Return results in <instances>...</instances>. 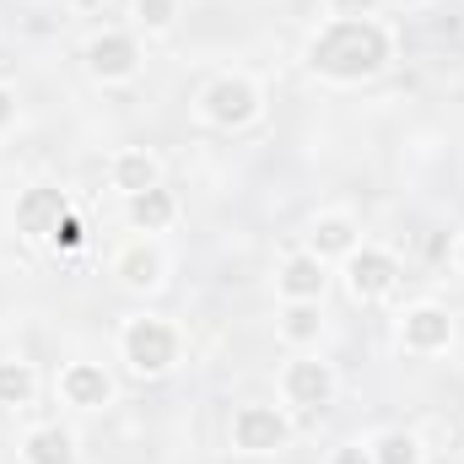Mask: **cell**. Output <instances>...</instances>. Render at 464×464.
I'll return each mask as SVG.
<instances>
[{
	"instance_id": "cell-2",
	"label": "cell",
	"mask_w": 464,
	"mask_h": 464,
	"mask_svg": "<svg viewBox=\"0 0 464 464\" xmlns=\"http://www.w3.org/2000/svg\"><path fill=\"white\" fill-rule=\"evenodd\" d=\"M179 356H184V330L168 314H130L119 324V362L130 378L157 383L179 367Z\"/></svg>"
},
{
	"instance_id": "cell-19",
	"label": "cell",
	"mask_w": 464,
	"mask_h": 464,
	"mask_svg": "<svg viewBox=\"0 0 464 464\" xmlns=\"http://www.w3.org/2000/svg\"><path fill=\"white\" fill-rule=\"evenodd\" d=\"M367 449H372V464H427V443L411 427H383L367 438Z\"/></svg>"
},
{
	"instance_id": "cell-10",
	"label": "cell",
	"mask_w": 464,
	"mask_h": 464,
	"mask_svg": "<svg viewBox=\"0 0 464 464\" xmlns=\"http://www.w3.org/2000/svg\"><path fill=\"white\" fill-rule=\"evenodd\" d=\"M71 211H76V206H71L65 189H54V184H27V189H16L11 227H16V237H27V243H49L54 227H60Z\"/></svg>"
},
{
	"instance_id": "cell-9",
	"label": "cell",
	"mask_w": 464,
	"mask_h": 464,
	"mask_svg": "<svg viewBox=\"0 0 464 464\" xmlns=\"http://www.w3.org/2000/svg\"><path fill=\"white\" fill-rule=\"evenodd\" d=\"M54 400H60L65 411H76V416H98V411H109L119 400V383L103 362L71 356V362H60V372H54Z\"/></svg>"
},
{
	"instance_id": "cell-20",
	"label": "cell",
	"mask_w": 464,
	"mask_h": 464,
	"mask_svg": "<svg viewBox=\"0 0 464 464\" xmlns=\"http://www.w3.org/2000/svg\"><path fill=\"white\" fill-rule=\"evenodd\" d=\"M179 5H184V0H130V11H135V33H146V38L168 33V27L179 22Z\"/></svg>"
},
{
	"instance_id": "cell-3",
	"label": "cell",
	"mask_w": 464,
	"mask_h": 464,
	"mask_svg": "<svg viewBox=\"0 0 464 464\" xmlns=\"http://www.w3.org/2000/svg\"><path fill=\"white\" fill-rule=\"evenodd\" d=\"M297 438V416L276 400H243L232 405L227 416V449L243 459H270V454H286Z\"/></svg>"
},
{
	"instance_id": "cell-18",
	"label": "cell",
	"mask_w": 464,
	"mask_h": 464,
	"mask_svg": "<svg viewBox=\"0 0 464 464\" xmlns=\"http://www.w3.org/2000/svg\"><path fill=\"white\" fill-rule=\"evenodd\" d=\"M38 400V367L27 356H0V411H27Z\"/></svg>"
},
{
	"instance_id": "cell-25",
	"label": "cell",
	"mask_w": 464,
	"mask_h": 464,
	"mask_svg": "<svg viewBox=\"0 0 464 464\" xmlns=\"http://www.w3.org/2000/svg\"><path fill=\"white\" fill-rule=\"evenodd\" d=\"M65 11H103V0H60Z\"/></svg>"
},
{
	"instance_id": "cell-15",
	"label": "cell",
	"mask_w": 464,
	"mask_h": 464,
	"mask_svg": "<svg viewBox=\"0 0 464 464\" xmlns=\"http://www.w3.org/2000/svg\"><path fill=\"white\" fill-rule=\"evenodd\" d=\"M157 184H162V157H157V151H146V146H119L114 157H109V189H114L119 200L146 195V189H157Z\"/></svg>"
},
{
	"instance_id": "cell-7",
	"label": "cell",
	"mask_w": 464,
	"mask_h": 464,
	"mask_svg": "<svg viewBox=\"0 0 464 464\" xmlns=\"http://www.w3.org/2000/svg\"><path fill=\"white\" fill-rule=\"evenodd\" d=\"M454 341H459V319L449 314V303L421 297V303L400 308V319H394V346L405 351V356L432 362V356H449Z\"/></svg>"
},
{
	"instance_id": "cell-12",
	"label": "cell",
	"mask_w": 464,
	"mask_h": 464,
	"mask_svg": "<svg viewBox=\"0 0 464 464\" xmlns=\"http://www.w3.org/2000/svg\"><path fill=\"white\" fill-rule=\"evenodd\" d=\"M330 292V265L308 248H292L281 265H276V297L281 303H324Z\"/></svg>"
},
{
	"instance_id": "cell-24",
	"label": "cell",
	"mask_w": 464,
	"mask_h": 464,
	"mask_svg": "<svg viewBox=\"0 0 464 464\" xmlns=\"http://www.w3.org/2000/svg\"><path fill=\"white\" fill-rule=\"evenodd\" d=\"M449 259H454V270L464 276V227H459V237H454V248H449Z\"/></svg>"
},
{
	"instance_id": "cell-14",
	"label": "cell",
	"mask_w": 464,
	"mask_h": 464,
	"mask_svg": "<svg viewBox=\"0 0 464 464\" xmlns=\"http://www.w3.org/2000/svg\"><path fill=\"white\" fill-rule=\"evenodd\" d=\"M16 454L22 464H82V443L65 421H33L16 438Z\"/></svg>"
},
{
	"instance_id": "cell-22",
	"label": "cell",
	"mask_w": 464,
	"mask_h": 464,
	"mask_svg": "<svg viewBox=\"0 0 464 464\" xmlns=\"http://www.w3.org/2000/svg\"><path fill=\"white\" fill-rule=\"evenodd\" d=\"M330 464H372V449H367L362 438H346V443L330 449Z\"/></svg>"
},
{
	"instance_id": "cell-21",
	"label": "cell",
	"mask_w": 464,
	"mask_h": 464,
	"mask_svg": "<svg viewBox=\"0 0 464 464\" xmlns=\"http://www.w3.org/2000/svg\"><path fill=\"white\" fill-rule=\"evenodd\" d=\"M82 237H87V227H82V217L71 211V217H65V222L54 227V237H49V248H54V254H71V248H82Z\"/></svg>"
},
{
	"instance_id": "cell-6",
	"label": "cell",
	"mask_w": 464,
	"mask_h": 464,
	"mask_svg": "<svg viewBox=\"0 0 464 464\" xmlns=\"http://www.w3.org/2000/svg\"><path fill=\"white\" fill-rule=\"evenodd\" d=\"M82 65L98 87H130L146 65V44H140L135 27H98L82 44Z\"/></svg>"
},
{
	"instance_id": "cell-8",
	"label": "cell",
	"mask_w": 464,
	"mask_h": 464,
	"mask_svg": "<svg viewBox=\"0 0 464 464\" xmlns=\"http://www.w3.org/2000/svg\"><path fill=\"white\" fill-rule=\"evenodd\" d=\"M341 281H346L351 303L372 308V303H389V297L400 292L405 265H400V254H394V248H383V243H362L346 265H341Z\"/></svg>"
},
{
	"instance_id": "cell-5",
	"label": "cell",
	"mask_w": 464,
	"mask_h": 464,
	"mask_svg": "<svg viewBox=\"0 0 464 464\" xmlns=\"http://www.w3.org/2000/svg\"><path fill=\"white\" fill-rule=\"evenodd\" d=\"M276 394L292 416H324L341 394V378H335V362H324L319 351H292L276 372Z\"/></svg>"
},
{
	"instance_id": "cell-13",
	"label": "cell",
	"mask_w": 464,
	"mask_h": 464,
	"mask_svg": "<svg viewBox=\"0 0 464 464\" xmlns=\"http://www.w3.org/2000/svg\"><path fill=\"white\" fill-rule=\"evenodd\" d=\"M362 243H367V237H362V222H356L351 211H319V217L308 222V232H303V248L319 254L324 265H346Z\"/></svg>"
},
{
	"instance_id": "cell-4",
	"label": "cell",
	"mask_w": 464,
	"mask_h": 464,
	"mask_svg": "<svg viewBox=\"0 0 464 464\" xmlns=\"http://www.w3.org/2000/svg\"><path fill=\"white\" fill-rule=\"evenodd\" d=\"M195 114H200L206 130L237 135V130L259 124V114H265V87H259L254 76H243V71H222V76H211V82L200 87Z\"/></svg>"
},
{
	"instance_id": "cell-1",
	"label": "cell",
	"mask_w": 464,
	"mask_h": 464,
	"mask_svg": "<svg viewBox=\"0 0 464 464\" xmlns=\"http://www.w3.org/2000/svg\"><path fill=\"white\" fill-rule=\"evenodd\" d=\"M303 65L308 76L330 82V87H362L378 82L394 65V27L378 16H330L308 33L303 44Z\"/></svg>"
},
{
	"instance_id": "cell-23",
	"label": "cell",
	"mask_w": 464,
	"mask_h": 464,
	"mask_svg": "<svg viewBox=\"0 0 464 464\" xmlns=\"http://www.w3.org/2000/svg\"><path fill=\"white\" fill-rule=\"evenodd\" d=\"M11 130H16V92L0 82V140H5Z\"/></svg>"
},
{
	"instance_id": "cell-16",
	"label": "cell",
	"mask_w": 464,
	"mask_h": 464,
	"mask_svg": "<svg viewBox=\"0 0 464 464\" xmlns=\"http://www.w3.org/2000/svg\"><path fill=\"white\" fill-rule=\"evenodd\" d=\"M179 217H184V206H179V195H173L168 184H157V189L124 200V222H130L135 237H162V232H173Z\"/></svg>"
},
{
	"instance_id": "cell-17",
	"label": "cell",
	"mask_w": 464,
	"mask_h": 464,
	"mask_svg": "<svg viewBox=\"0 0 464 464\" xmlns=\"http://www.w3.org/2000/svg\"><path fill=\"white\" fill-rule=\"evenodd\" d=\"M324 330H330L324 303H281V314H276V335L286 351H319Z\"/></svg>"
},
{
	"instance_id": "cell-11",
	"label": "cell",
	"mask_w": 464,
	"mask_h": 464,
	"mask_svg": "<svg viewBox=\"0 0 464 464\" xmlns=\"http://www.w3.org/2000/svg\"><path fill=\"white\" fill-rule=\"evenodd\" d=\"M114 281L124 292H135V297H151V292H162L168 286V254H162V243L157 237H130L124 248L114 254Z\"/></svg>"
}]
</instances>
